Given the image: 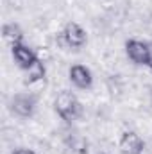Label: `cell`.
Here are the masks:
<instances>
[{
  "instance_id": "obj_9",
  "label": "cell",
  "mask_w": 152,
  "mask_h": 154,
  "mask_svg": "<svg viewBox=\"0 0 152 154\" xmlns=\"http://www.w3.org/2000/svg\"><path fill=\"white\" fill-rule=\"evenodd\" d=\"M4 39L9 41L11 45L14 43H23V31L18 23H5L4 25Z\"/></svg>"
},
{
  "instance_id": "obj_10",
  "label": "cell",
  "mask_w": 152,
  "mask_h": 154,
  "mask_svg": "<svg viewBox=\"0 0 152 154\" xmlns=\"http://www.w3.org/2000/svg\"><path fill=\"white\" fill-rule=\"evenodd\" d=\"M27 79H25V82H29V84H32V82H38V81H41L43 77H45V66H43V63L41 61H36L27 72Z\"/></svg>"
},
{
  "instance_id": "obj_7",
  "label": "cell",
  "mask_w": 152,
  "mask_h": 154,
  "mask_svg": "<svg viewBox=\"0 0 152 154\" xmlns=\"http://www.w3.org/2000/svg\"><path fill=\"white\" fill-rule=\"evenodd\" d=\"M68 77H70V82L79 90H90L93 86V74L84 65H74L68 72Z\"/></svg>"
},
{
  "instance_id": "obj_8",
  "label": "cell",
  "mask_w": 152,
  "mask_h": 154,
  "mask_svg": "<svg viewBox=\"0 0 152 154\" xmlns=\"http://www.w3.org/2000/svg\"><path fill=\"white\" fill-rule=\"evenodd\" d=\"M88 142L81 134H74L66 140V154H88Z\"/></svg>"
},
{
  "instance_id": "obj_11",
  "label": "cell",
  "mask_w": 152,
  "mask_h": 154,
  "mask_svg": "<svg viewBox=\"0 0 152 154\" xmlns=\"http://www.w3.org/2000/svg\"><path fill=\"white\" fill-rule=\"evenodd\" d=\"M13 154H36L34 151H31V149H16Z\"/></svg>"
},
{
  "instance_id": "obj_3",
  "label": "cell",
  "mask_w": 152,
  "mask_h": 154,
  "mask_svg": "<svg viewBox=\"0 0 152 154\" xmlns=\"http://www.w3.org/2000/svg\"><path fill=\"white\" fill-rule=\"evenodd\" d=\"M149 48H150V43H145V41H140V39H129L125 43V54H127V57L134 65H140V66H147Z\"/></svg>"
},
{
  "instance_id": "obj_13",
  "label": "cell",
  "mask_w": 152,
  "mask_h": 154,
  "mask_svg": "<svg viewBox=\"0 0 152 154\" xmlns=\"http://www.w3.org/2000/svg\"><path fill=\"white\" fill-rule=\"evenodd\" d=\"M99 154H106V152H99Z\"/></svg>"
},
{
  "instance_id": "obj_5",
  "label": "cell",
  "mask_w": 152,
  "mask_h": 154,
  "mask_svg": "<svg viewBox=\"0 0 152 154\" xmlns=\"http://www.w3.org/2000/svg\"><path fill=\"white\" fill-rule=\"evenodd\" d=\"M61 36H63L65 43H66L68 47H72V48H75V50L82 48V47L86 45V41H88L86 31H84L79 23H75V22H68V23L65 25Z\"/></svg>"
},
{
  "instance_id": "obj_2",
  "label": "cell",
  "mask_w": 152,
  "mask_h": 154,
  "mask_svg": "<svg viewBox=\"0 0 152 154\" xmlns=\"http://www.w3.org/2000/svg\"><path fill=\"white\" fill-rule=\"evenodd\" d=\"M11 111L20 118H29L36 111V99L31 93H16L9 102Z\"/></svg>"
},
{
  "instance_id": "obj_1",
  "label": "cell",
  "mask_w": 152,
  "mask_h": 154,
  "mask_svg": "<svg viewBox=\"0 0 152 154\" xmlns=\"http://www.w3.org/2000/svg\"><path fill=\"white\" fill-rule=\"evenodd\" d=\"M54 109H56V113L61 120L72 124L82 113V104H81V100L77 99V95L74 91L63 90L54 100Z\"/></svg>"
},
{
  "instance_id": "obj_4",
  "label": "cell",
  "mask_w": 152,
  "mask_h": 154,
  "mask_svg": "<svg viewBox=\"0 0 152 154\" xmlns=\"http://www.w3.org/2000/svg\"><path fill=\"white\" fill-rule=\"evenodd\" d=\"M11 54H13V59L16 61V65L23 72H27L39 59L38 56H36V52L31 47H27L25 43H14V45H11Z\"/></svg>"
},
{
  "instance_id": "obj_12",
  "label": "cell",
  "mask_w": 152,
  "mask_h": 154,
  "mask_svg": "<svg viewBox=\"0 0 152 154\" xmlns=\"http://www.w3.org/2000/svg\"><path fill=\"white\" fill-rule=\"evenodd\" d=\"M147 68L152 70V43H150V48H149V61H147Z\"/></svg>"
},
{
  "instance_id": "obj_6",
  "label": "cell",
  "mask_w": 152,
  "mask_h": 154,
  "mask_svg": "<svg viewBox=\"0 0 152 154\" xmlns=\"http://www.w3.org/2000/svg\"><path fill=\"white\" fill-rule=\"evenodd\" d=\"M118 149L122 154H143L145 151V143L141 140V136L134 131H125L118 142Z\"/></svg>"
}]
</instances>
